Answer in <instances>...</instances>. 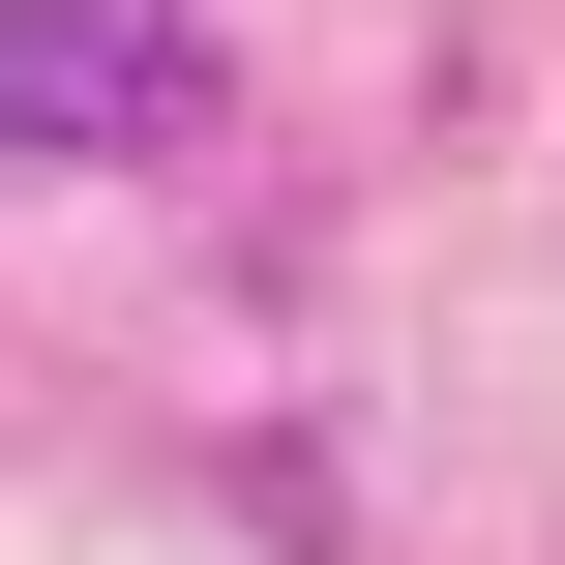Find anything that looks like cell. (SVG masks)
<instances>
[{
  "label": "cell",
  "instance_id": "1",
  "mask_svg": "<svg viewBox=\"0 0 565 565\" xmlns=\"http://www.w3.org/2000/svg\"><path fill=\"white\" fill-rule=\"evenodd\" d=\"M0 149H30V179L209 149V0H0Z\"/></svg>",
  "mask_w": 565,
  "mask_h": 565
}]
</instances>
